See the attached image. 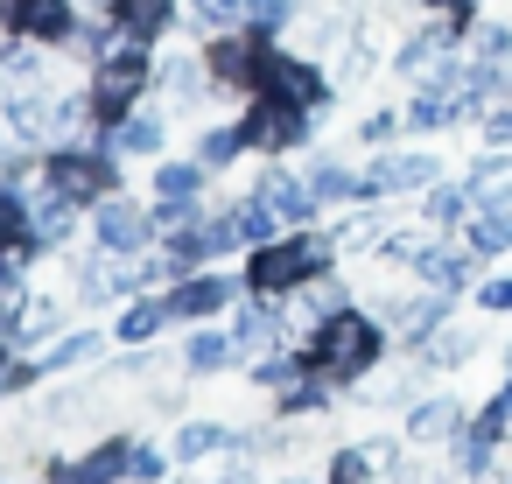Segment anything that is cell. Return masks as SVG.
Instances as JSON below:
<instances>
[{
	"instance_id": "1",
	"label": "cell",
	"mask_w": 512,
	"mask_h": 484,
	"mask_svg": "<svg viewBox=\"0 0 512 484\" xmlns=\"http://www.w3.org/2000/svg\"><path fill=\"white\" fill-rule=\"evenodd\" d=\"M372 358H379V330H372L365 316L337 309V316H323V323H316V344H309V365H316V372L351 379V372H365Z\"/></svg>"
},
{
	"instance_id": "2",
	"label": "cell",
	"mask_w": 512,
	"mask_h": 484,
	"mask_svg": "<svg viewBox=\"0 0 512 484\" xmlns=\"http://www.w3.org/2000/svg\"><path fill=\"white\" fill-rule=\"evenodd\" d=\"M323 260H330L323 239H281V246H260L253 267H246V288H260V295H288V288L316 281Z\"/></svg>"
},
{
	"instance_id": "3",
	"label": "cell",
	"mask_w": 512,
	"mask_h": 484,
	"mask_svg": "<svg viewBox=\"0 0 512 484\" xmlns=\"http://www.w3.org/2000/svg\"><path fill=\"white\" fill-rule=\"evenodd\" d=\"M141 85H148V57L141 50H113L106 57V71H99V92H92V113L113 127V120H127V106L141 99Z\"/></svg>"
},
{
	"instance_id": "4",
	"label": "cell",
	"mask_w": 512,
	"mask_h": 484,
	"mask_svg": "<svg viewBox=\"0 0 512 484\" xmlns=\"http://www.w3.org/2000/svg\"><path fill=\"white\" fill-rule=\"evenodd\" d=\"M43 176H50V190L71 197V204H92V197L113 190V162H106V155H50Z\"/></svg>"
},
{
	"instance_id": "5",
	"label": "cell",
	"mask_w": 512,
	"mask_h": 484,
	"mask_svg": "<svg viewBox=\"0 0 512 484\" xmlns=\"http://www.w3.org/2000/svg\"><path fill=\"white\" fill-rule=\"evenodd\" d=\"M253 148H295L302 134H309V120H302V106L295 99H281V92H267L260 106H253V120L239 127Z\"/></svg>"
},
{
	"instance_id": "6",
	"label": "cell",
	"mask_w": 512,
	"mask_h": 484,
	"mask_svg": "<svg viewBox=\"0 0 512 484\" xmlns=\"http://www.w3.org/2000/svg\"><path fill=\"white\" fill-rule=\"evenodd\" d=\"M260 85L281 92V99H295V106H316V99H323V78H316L302 57H267V64H260Z\"/></svg>"
},
{
	"instance_id": "7",
	"label": "cell",
	"mask_w": 512,
	"mask_h": 484,
	"mask_svg": "<svg viewBox=\"0 0 512 484\" xmlns=\"http://www.w3.org/2000/svg\"><path fill=\"white\" fill-rule=\"evenodd\" d=\"M127 470H134V442H106V449H92L85 463H64L57 484H120Z\"/></svg>"
},
{
	"instance_id": "8",
	"label": "cell",
	"mask_w": 512,
	"mask_h": 484,
	"mask_svg": "<svg viewBox=\"0 0 512 484\" xmlns=\"http://www.w3.org/2000/svg\"><path fill=\"white\" fill-rule=\"evenodd\" d=\"M169 15H176V0H113V29H120V36H134V43L162 36V29H169Z\"/></svg>"
},
{
	"instance_id": "9",
	"label": "cell",
	"mask_w": 512,
	"mask_h": 484,
	"mask_svg": "<svg viewBox=\"0 0 512 484\" xmlns=\"http://www.w3.org/2000/svg\"><path fill=\"white\" fill-rule=\"evenodd\" d=\"M225 302H232V281H218V274H197V281H183L176 295H162L169 316H211V309H225Z\"/></svg>"
},
{
	"instance_id": "10",
	"label": "cell",
	"mask_w": 512,
	"mask_h": 484,
	"mask_svg": "<svg viewBox=\"0 0 512 484\" xmlns=\"http://www.w3.org/2000/svg\"><path fill=\"white\" fill-rule=\"evenodd\" d=\"M15 29L36 36V43L71 36V0H22V8H15Z\"/></svg>"
},
{
	"instance_id": "11",
	"label": "cell",
	"mask_w": 512,
	"mask_h": 484,
	"mask_svg": "<svg viewBox=\"0 0 512 484\" xmlns=\"http://www.w3.org/2000/svg\"><path fill=\"white\" fill-rule=\"evenodd\" d=\"M99 239H106L113 253H134V246L148 239V211H134V204H99Z\"/></svg>"
},
{
	"instance_id": "12",
	"label": "cell",
	"mask_w": 512,
	"mask_h": 484,
	"mask_svg": "<svg viewBox=\"0 0 512 484\" xmlns=\"http://www.w3.org/2000/svg\"><path fill=\"white\" fill-rule=\"evenodd\" d=\"M260 204L281 218V225H295V218H309V204H316V190H302V183H288V176H274L267 190H260Z\"/></svg>"
},
{
	"instance_id": "13",
	"label": "cell",
	"mask_w": 512,
	"mask_h": 484,
	"mask_svg": "<svg viewBox=\"0 0 512 484\" xmlns=\"http://www.w3.org/2000/svg\"><path fill=\"white\" fill-rule=\"evenodd\" d=\"M428 176H435V162H421V155H386V162L372 169L379 190H414V183H428Z\"/></svg>"
},
{
	"instance_id": "14",
	"label": "cell",
	"mask_w": 512,
	"mask_h": 484,
	"mask_svg": "<svg viewBox=\"0 0 512 484\" xmlns=\"http://www.w3.org/2000/svg\"><path fill=\"white\" fill-rule=\"evenodd\" d=\"M113 148H120V155H155V148H162V127H155V120H127V127L113 134Z\"/></svg>"
},
{
	"instance_id": "15",
	"label": "cell",
	"mask_w": 512,
	"mask_h": 484,
	"mask_svg": "<svg viewBox=\"0 0 512 484\" xmlns=\"http://www.w3.org/2000/svg\"><path fill=\"white\" fill-rule=\"evenodd\" d=\"M274 323H281V316H274L267 302H246V309H239V330H232V337H239V344H267V337H274Z\"/></svg>"
},
{
	"instance_id": "16",
	"label": "cell",
	"mask_w": 512,
	"mask_h": 484,
	"mask_svg": "<svg viewBox=\"0 0 512 484\" xmlns=\"http://www.w3.org/2000/svg\"><path fill=\"white\" fill-rule=\"evenodd\" d=\"M232 344H239V337H225V330H204V337L190 344V365H197V372H211V365H225V358H232Z\"/></svg>"
},
{
	"instance_id": "17",
	"label": "cell",
	"mask_w": 512,
	"mask_h": 484,
	"mask_svg": "<svg viewBox=\"0 0 512 484\" xmlns=\"http://www.w3.org/2000/svg\"><path fill=\"white\" fill-rule=\"evenodd\" d=\"M29 232V211H22V197L15 190H0V246H15Z\"/></svg>"
},
{
	"instance_id": "18",
	"label": "cell",
	"mask_w": 512,
	"mask_h": 484,
	"mask_svg": "<svg viewBox=\"0 0 512 484\" xmlns=\"http://www.w3.org/2000/svg\"><path fill=\"white\" fill-rule=\"evenodd\" d=\"M169 323V309L162 302H141V309H127V323H120V337H155Z\"/></svg>"
},
{
	"instance_id": "19",
	"label": "cell",
	"mask_w": 512,
	"mask_h": 484,
	"mask_svg": "<svg viewBox=\"0 0 512 484\" xmlns=\"http://www.w3.org/2000/svg\"><path fill=\"white\" fill-rule=\"evenodd\" d=\"M309 190H316V197L330 204V197H358L365 183H358V176H344V169H316V183H309Z\"/></svg>"
},
{
	"instance_id": "20",
	"label": "cell",
	"mask_w": 512,
	"mask_h": 484,
	"mask_svg": "<svg viewBox=\"0 0 512 484\" xmlns=\"http://www.w3.org/2000/svg\"><path fill=\"white\" fill-rule=\"evenodd\" d=\"M225 442H232L225 428H183L176 435V456H204V449H225Z\"/></svg>"
},
{
	"instance_id": "21",
	"label": "cell",
	"mask_w": 512,
	"mask_h": 484,
	"mask_svg": "<svg viewBox=\"0 0 512 484\" xmlns=\"http://www.w3.org/2000/svg\"><path fill=\"white\" fill-rule=\"evenodd\" d=\"M477 246H484V253H505V246H512V211H491V218L477 225Z\"/></svg>"
},
{
	"instance_id": "22",
	"label": "cell",
	"mask_w": 512,
	"mask_h": 484,
	"mask_svg": "<svg viewBox=\"0 0 512 484\" xmlns=\"http://www.w3.org/2000/svg\"><path fill=\"white\" fill-rule=\"evenodd\" d=\"M197 15H204L211 29H232V22L246 15V0H197Z\"/></svg>"
},
{
	"instance_id": "23",
	"label": "cell",
	"mask_w": 512,
	"mask_h": 484,
	"mask_svg": "<svg viewBox=\"0 0 512 484\" xmlns=\"http://www.w3.org/2000/svg\"><path fill=\"white\" fill-rule=\"evenodd\" d=\"M288 8H295V0H246V15H253L260 29H281V22H288Z\"/></svg>"
},
{
	"instance_id": "24",
	"label": "cell",
	"mask_w": 512,
	"mask_h": 484,
	"mask_svg": "<svg viewBox=\"0 0 512 484\" xmlns=\"http://www.w3.org/2000/svg\"><path fill=\"white\" fill-rule=\"evenodd\" d=\"M239 148H246V134H204L197 155H204V162H225V155H239Z\"/></svg>"
},
{
	"instance_id": "25",
	"label": "cell",
	"mask_w": 512,
	"mask_h": 484,
	"mask_svg": "<svg viewBox=\"0 0 512 484\" xmlns=\"http://www.w3.org/2000/svg\"><path fill=\"white\" fill-rule=\"evenodd\" d=\"M414 428H421V435H442V428H456V407H421Z\"/></svg>"
},
{
	"instance_id": "26",
	"label": "cell",
	"mask_w": 512,
	"mask_h": 484,
	"mask_svg": "<svg viewBox=\"0 0 512 484\" xmlns=\"http://www.w3.org/2000/svg\"><path fill=\"white\" fill-rule=\"evenodd\" d=\"M421 267H428V281H463V260H449V253H428Z\"/></svg>"
},
{
	"instance_id": "27",
	"label": "cell",
	"mask_w": 512,
	"mask_h": 484,
	"mask_svg": "<svg viewBox=\"0 0 512 484\" xmlns=\"http://www.w3.org/2000/svg\"><path fill=\"white\" fill-rule=\"evenodd\" d=\"M435 218H442V225H456V218H463V197H456V190H449V197H435Z\"/></svg>"
},
{
	"instance_id": "28",
	"label": "cell",
	"mask_w": 512,
	"mask_h": 484,
	"mask_svg": "<svg viewBox=\"0 0 512 484\" xmlns=\"http://www.w3.org/2000/svg\"><path fill=\"white\" fill-rule=\"evenodd\" d=\"M155 470H162V456H155V449H134V470H127V477H155Z\"/></svg>"
},
{
	"instance_id": "29",
	"label": "cell",
	"mask_w": 512,
	"mask_h": 484,
	"mask_svg": "<svg viewBox=\"0 0 512 484\" xmlns=\"http://www.w3.org/2000/svg\"><path fill=\"white\" fill-rule=\"evenodd\" d=\"M484 302H491V309H512V281H491V288H484Z\"/></svg>"
},
{
	"instance_id": "30",
	"label": "cell",
	"mask_w": 512,
	"mask_h": 484,
	"mask_svg": "<svg viewBox=\"0 0 512 484\" xmlns=\"http://www.w3.org/2000/svg\"><path fill=\"white\" fill-rule=\"evenodd\" d=\"M0 92H8V71H0Z\"/></svg>"
},
{
	"instance_id": "31",
	"label": "cell",
	"mask_w": 512,
	"mask_h": 484,
	"mask_svg": "<svg viewBox=\"0 0 512 484\" xmlns=\"http://www.w3.org/2000/svg\"><path fill=\"white\" fill-rule=\"evenodd\" d=\"M0 281H8V274H0Z\"/></svg>"
}]
</instances>
